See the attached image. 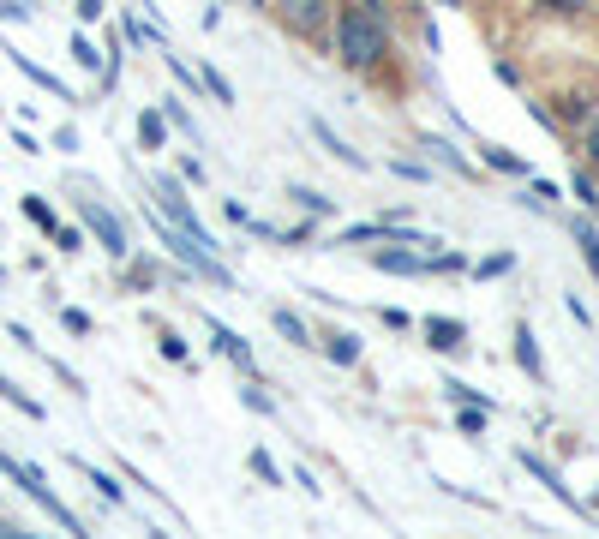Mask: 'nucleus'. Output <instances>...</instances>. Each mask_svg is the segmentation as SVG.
Masks as SVG:
<instances>
[{
    "label": "nucleus",
    "mask_w": 599,
    "mask_h": 539,
    "mask_svg": "<svg viewBox=\"0 0 599 539\" xmlns=\"http://www.w3.org/2000/svg\"><path fill=\"white\" fill-rule=\"evenodd\" d=\"M378 54H384V24H378V12L348 6V12H342V60H348V66H372Z\"/></svg>",
    "instance_id": "1"
},
{
    "label": "nucleus",
    "mask_w": 599,
    "mask_h": 539,
    "mask_svg": "<svg viewBox=\"0 0 599 539\" xmlns=\"http://www.w3.org/2000/svg\"><path fill=\"white\" fill-rule=\"evenodd\" d=\"M78 216H84V222L96 228V240H102V246H108L114 258H126V228H120V222H114V216H108L102 204H90V198H78Z\"/></svg>",
    "instance_id": "2"
},
{
    "label": "nucleus",
    "mask_w": 599,
    "mask_h": 539,
    "mask_svg": "<svg viewBox=\"0 0 599 539\" xmlns=\"http://www.w3.org/2000/svg\"><path fill=\"white\" fill-rule=\"evenodd\" d=\"M156 198H162V210L174 216V228H180V234H192L198 246H210V234L198 228V216L186 210V198H180V186H174V180H162V186H156Z\"/></svg>",
    "instance_id": "3"
},
{
    "label": "nucleus",
    "mask_w": 599,
    "mask_h": 539,
    "mask_svg": "<svg viewBox=\"0 0 599 539\" xmlns=\"http://www.w3.org/2000/svg\"><path fill=\"white\" fill-rule=\"evenodd\" d=\"M330 6H336V0H282V18H288L294 30L318 36V30L330 24Z\"/></svg>",
    "instance_id": "4"
},
{
    "label": "nucleus",
    "mask_w": 599,
    "mask_h": 539,
    "mask_svg": "<svg viewBox=\"0 0 599 539\" xmlns=\"http://www.w3.org/2000/svg\"><path fill=\"white\" fill-rule=\"evenodd\" d=\"M426 336H432V348H444V354L468 342V330H462V324H450V318H426Z\"/></svg>",
    "instance_id": "5"
},
{
    "label": "nucleus",
    "mask_w": 599,
    "mask_h": 539,
    "mask_svg": "<svg viewBox=\"0 0 599 539\" xmlns=\"http://www.w3.org/2000/svg\"><path fill=\"white\" fill-rule=\"evenodd\" d=\"M210 336H216V354H228L234 366H246V372H252V348H246V342H240L234 330H222V324H210Z\"/></svg>",
    "instance_id": "6"
},
{
    "label": "nucleus",
    "mask_w": 599,
    "mask_h": 539,
    "mask_svg": "<svg viewBox=\"0 0 599 539\" xmlns=\"http://www.w3.org/2000/svg\"><path fill=\"white\" fill-rule=\"evenodd\" d=\"M312 132H318V138H324V150H336V156H342L348 168H366V162H360V150H348V144H342V138H336V132H330V126H324L318 114H312Z\"/></svg>",
    "instance_id": "7"
},
{
    "label": "nucleus",
    "mask_w": 599,
    "mask_h": 539,
    "mask_svg": "<svg viewBox=\"0 0 599 539\" xmlns=\"http://www.w3.org/2000/svg\"><path fill=\"white\" fill-rule=\"evenodd\" d=\"M516 354H522V366H528L534 378L546 372V366H540V348H534V330H516Z\"/></svg>",
    "instance_id": "8"
},
{
    "label": "nucleus",
    "mask_w": 599,
    "mask_h": 539,
    "mask_svg": "<svg viewBox=\"0 0 599 539\" xmlns=\"http://www.w3.org/2000/svg\"><path fill=\"white\" fill-rule=\"evenodd\" d=\"M138 144H144V150L162 144V114H138Z\"/></svg>",
    "instance_id": "9"
},
{
    "label": "nucleus",
    "mask_w": 599,
    "mask_h": 539,
    "mask_svg": "<svg viewBox=\"0 0 599 539\" xmlns=\"http://www.w3.org/2000/svg\"><path fill=\"white\" fill-rule=\"evenodd\" d=\"M24 216H30V222H36L42 234H54V228H60V222H54V210H48L42 198H24Z\"/></svg>",
    "instance_id": "10"
},
{
    "label": "nucleus",
    "mask_w": 599,
    "mask_h": 539,
    "mask_svg": "<svg viewBox=\"0 0 599 539\" xmlns=\"http://www.w3.org/2000/svg\"><path fill=\"white\" fill-rule=\"evenodd\" d=\"M330 360H336V366H354V360H360V342H354V336H330Z\"/></svg>",
    "instance_id": "11"
},
{
    "label": "nucleus",
    "mask_w": 599,
    "mask_h": 539,
    "mask_svg": "<svg viewBox=\"0 0 599 539\" xmlns=\"http://www.w3.org/2000/svg\"><path fill=\"white\" fill-rule=\"evenodd\" d=\"M576 240H582V258H588V270L599 276V234L588 228V222H576Z\"/></svg>",
    "instance_id": "12"
},
{
    "label": "nucleus",
    "mask_w": 599,
    "mask_h": 539,
    "mask_svg": "<svg viewBox=\"0 0 599 539\" xmlns=\"http://www.w3.org/2000/svg\"><path fill=\"white\" fill-rule=\"evenodd\" d=\"M84 480H90V486H96V492H102V498H108V504H120V486H114V480H108V474H96V468H84Z\"/></svg>",
    "instance_id": "13"
},
{
    "label": "nucleus",
    "mask_w": 599,
    "mask_h": 539,
    "mask_svg": "<svg viewBox=\"0 0 599 539\" xmlns=\"http://www.w3.org/2000/svg\"><path fill=\"white\" fill-rule=\"evenodd\" d=\"M276 330H282L288 342H306V330H300V318H294V312H276Z\"/></svg>",
    "instance_id": "14"
},
{
    "label": "nucleus",
    "mask_w": 599,
    "mask_h": 539,
    "mask_svg": "<svg viewBox=\"0 0 599 539\" xmlns=\"http://www.w3.org/2000/svg\"><path fill=\"white\" fill-rule=\"evenodd\" d=\"M252 474H258V480H270V486H276V462H270V450H252Z\"/></svg>",
    "instance_id": "15"
},
{
    "label": "nucleus",
    "mask_w": 599,
    "mask_h": 539,
    "mask_svg": "<svg viewBox=\"0 0 599 539\" xmlns=\"http://www.w3.org/2000/svg\"><path fill=\"white\" fill-rule=\"evenodd\" d=\"M72 54H78V66H102V54H96L84 36H72Z\"/></svg>",
    "instance_id": "16"
},
{
    "label": "nucleus",
    "mask_w": 599,
    "mask_h": 539,
    "mask_svg": "<svg viewBox=\"0 0 599 539\" xmlns=\"http://www.w3.org/2000/svg\"><path fill=\"white\" fill-rule=\"evenodd\" d=\"M54 246H60V252H78V246H84V234H78V228H54Z\"/></svg>",
    "instance_id": "17"
},
{
    "label": "nucleus",
    "mask_w": 599,
    "mask_h": 539,
    "mask_svg": "<svg viewBox=\"0 0 599 539\" xmlns=\"http://www.w3.org/2000/svg\"><path fill=\"white\" fill-rule=\"evenodd\" d=\"M60 324H66V330H78V336H90V318H84L78 306H66V312H60Z\"/></svg>",
    "instance_id": "18"
},
{
    "label": "nucleus",
    "mask_w": 599,
    "mask_h": 539,
    "mask_svg": "<svg viewBox=\"0 0 599 539\" xmlns=\"http://www.w3.org/2000/svg\"><path fill=\"white\" fill-rule=\"evenodd\" d=\"M486 162H492V168H510V174H528V168H522V162H516V156H504V150H492V156H486Z\"/></svg>",
    "instance_id": "19"
},
{
    "label": "nucleus",
    "mask_w": 599,
    "mask_h": 539,
    "mask_svg": "<svg viewBox=\"0 0 599 539\" xmlns=\"http://www.w3.org/2000/svg\"><path fill=\"white\" fill-rule=\"evenodd\" d=\"M162 354H168V360H186V342H180V336L168 330V336H162Z\"/></svg>",
    "instance_id": "20"
},
{
    "label": "nucleus",
    "mask_w": 599,
    "mask_h": 539,
    "mask_svg": "<svg viewBox=\"0 0 599 539\" xmlns=\"http://www.w3.org/2000/svg\"><path fill=\"white\" fill-rule=\"evenodd\" d=\"M576 198H582L588 210H594V204H599V198H594V180H588V174H576Z\"/></svg>",
    "instance_id": "21"
},
{
    "label": "nucleus",
    "mask_w": 599,
    "mask_h": 539,
    "mask_svg": "<svg viewBox=\"0 0 599 539\" xmlns=\"http://www.w3.org/2000/svg\"><path fill=\"white\" fill-rule=\"evenodd\" d=\"M0 18H30V6L24 0H0Z\"/></svg>",
    "instance_id": "22"
},
{
    "label": "nucleus",
    "mask_w": 599,
    "mask_h": 539,
    "mask_svg": "<svg viewBox=\"0 0 599 539\" xmlns=\"http://www.w3.org/2000/svg\"><path fill=\"white\" fill-rule=\"evenodd\" d=\"M78 18H102V0H78Z\"/></svg>",
    "instance_id": "23"
},
{
    "label": "nucleus",
    "mask_w": 599,
    "mask_h": 539,
    "mask_svg": "<svg viewBox=\"0 0 599 539\" xmlns=\"http://www.w3.org/2000/svg\"><path fill=\"white\" fill-rule=\"evenodd\" d=\"M546 6H552V12H576V0H546Z\"/></svg>",
    "instance_id": "24"
},
{
    "label": "nucleus",
    "mask_w": 599,
    "mask_h": 539,
    "mask_svg": "<svg viewBox=\"0 0 599 539\" xmlns=\"http://www.w3.org/2000/svg\"><path fill=\"white\" fill-rule=\"evenodd\" d=\"M588 156H594V162H599V126H594V132H588Z\"/></svg>",
    "instance_id": "25"
}]
</instances>
